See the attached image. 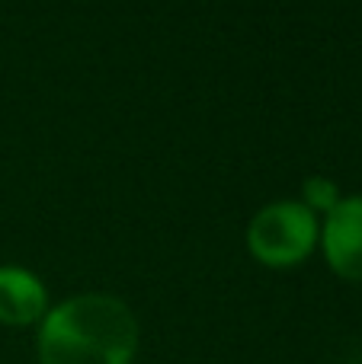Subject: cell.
<instances>
[{
  "label": "cell",
  "mask_w": 362,
  "mask_h": 364,
  "mask_svg": "<svg viewBox=\"0 0 362 364\" xmlns=\"http://www.w3.org/2000/svg\"><path fill=\"white\" fill-rule=\"evenodd\" d=\"M135 352V314L119 297L100 291L55 304L38 326L42 364H132Z\"/></svg>",
  "instance_id": "1"
},
{
  "label": "cell",
  "mask_w": 362,
  "mask_h": 364,
  "mask_svg": "<svg viewBox=\"0 0 362 364\" xmlns=\"http://www.w3.org/2000/svg\"><path fill=\"white\" fill-rule=\"evenodd\" d=\"M321 240V220L301 201H273L260 208L247 224V250L269 269L305 262Z\"/></svg>",
  "instance_id": "2"
},
{
  "label": "cell",
  "mask_w": 362,
  "mask_h": 364,
  "mask_svg": "<svg viewBox=\"0 0 362 364\" xmlns=\"http://www.w3.org/2000/svg\"><path fill=\"white\" fill-rule=\"evenodd\" d=\"M318 243L340 278L362 284V195L340 198L324 214Z\"/></svg>",
  "instance_id": "3"
},
{
  "label": "cell",
  "mask_w": 362,
  "mask_h": 364,
  "mask_svg": "<svg viewBox=\"0 0 362 364\" xmlns=\"http://www.w3.org/2000/svg\"><path fill=\"white\" fill-rule=\"evenodd\" d=\"M48 314V294L36 272L23 265H0V323L32 326Z\"/></svg>",
  "instance_id": "4"
},
{
  "label": "cell",
  "mask_w": 362,
  "mask_h": 364,
  "mask_svg": "<svg viewBox=\"0 0 362 364\" xmlns=\"http://www.w3.org/2000/svg\"><path fill=\"white\" fill-rule=\"evenodd\" d=\"M340 201V192H337V186H333L331 179H324V176H311L305 182V198H301V205H308L314 214L318 211H331L333 205Z\"/></svg>",
  "instance_id": "5"
}]
</instances>
